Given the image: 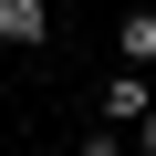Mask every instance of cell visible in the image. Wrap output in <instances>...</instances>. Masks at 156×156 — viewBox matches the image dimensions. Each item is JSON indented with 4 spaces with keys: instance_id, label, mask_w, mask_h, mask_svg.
<instances>
[{
    "instance_id": "6da1fadb",
    "label": "cell",
    "mask_w": 156,
    "mask_h": 156,
    "mask_svg": "<svg viewBox=\"0 0 156 156\" xmlns=\"http://www.w3.org/2000/svg\"><path fill=\"white\" fill-rule=\"evenodd\" d=\"M146 104H156V73H146V62H115L104 83H94V115H104V125H125V135H135V115H146Z\"/></svg>"
},
{
    "instance_id": "7a4b0ae2",
    "label": "cell",
    "mask_w": 156,
    "mask_h": 156,
    "mask_svg": "<svg viewBox=\"0 0 156 156\" xmlns=\"http://www.w3.org/2000/svg\"><path fill=\"white\" fill-rule=\"evenodd\" d=\"M0 42L11 52H42L52 42V0H0Z\"/></svg>"
},
{
    "instance_id": "3957f363",
    "label": "cell",
    "mask_w": 156,
    "mask_h": 156,
    "mask_svg": "<svg viewBox=\"0 0 156 156\" xmlns=\"http://www.w3.org/2000/svg\"><path fill=\"white\" fill-rule=\"evenodd\" d=\"M115 52H125V62H146V73H156V11H125V21H115Z\"/></svg>"
},
{
    "instance_id": "277c9868",
    "label": "cell",
    "mask_w": 156,
    "mask_h": 156,
    "mask_svg": "<svg viewBox=\"0 0 156 156\" xmlns=\"http://www.w3.org/2000/svg\"><path fill=\"white\" fill-rule=\"evenodd\" d=\"M73 156H125V125H104V115H94V125H83V146H73Z\"/></svg>"
},
{
    "instance_id": "5b68a950",
    "label": "cell",
    "mask_w": 156,
    "mask_h": 156,
    "mask_svg": "<svg viewBox=\"0 0 156 156\" xmlns=\"http://www.w3.org/2000/svg\"><path fill=\"white\" fill-rule=\"evenodd\" d=\"M135 156H156V104H146V115H135Z\"/></svg>"
}]
</instances>
